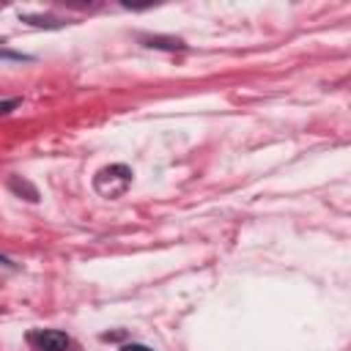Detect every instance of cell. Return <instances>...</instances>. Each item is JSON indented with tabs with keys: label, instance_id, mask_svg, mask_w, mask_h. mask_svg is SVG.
<instances>
[{
	"label": "cell",
	"instance_id": "obj_1",
	"mask_svg": "<svg viewBox=\"0 0 351 351\" xmlns=\"http://www.w3.org/2000/svg\"><path fill=\"white\" fill-rule=\"evenodd\" d=\"M129 184H132V170L126 165H110L93 176V189L104 197H121L129 189Z\"/></svg>",
	"mask_w": 351,
	"mask_h": 351
},
{
	"label": "cell",
	"instance_id": "obj_2",
	"mask_svg": "<svg viewBox=\"0 0 351 351\" xmlns=\"http://www.w3.org/2000/svg\"><path fill=\"white\" fill-rule=\"evenodd\" d=\"M27 343L36 351H69L71 348L69 335L60 332V329H30L27 332Z\"/></svg>",
	"mask_w": 351,
	"mask_h": 351
},
{
	"label": "cell",
	"instance_id": "obj_3",
	"mask_svg": "<svg viewBox=\"0 0 351 351\" xmlns=\"http://www.w3.org/2000/svg\"><path fill=\"white\" fill-rule=\"evenodd\" d=\"M148 47H156V49H181V47H184V41H181V38L154 36V38H148Z\"/></svg>",
	"mask_w": 351,
	"mask_h": 351
},
{
	"label": "cell",
	"instance_id": "obj_4",
	"mask_svg": "<svg viewBox=\"0 0 351 351\" xmlns=\"http://www.w3.org/2000/svg\"><path fill=\"white\" fill-rule=\"evenodd\" d=\"M121 351H154V348H148V346H143V343H129V346H123Z\"/></svg>",
	"mask_w": 351,
	"mask_h": 351
},
{
	"label": "cell",
	"instance_id": "obj_5",
	"mask_svg": "<svg viewBox=\"0 0 351 351\" xmlns=\"http://www.w3.org/2000/svg\"><path fill=\"white\" fill-rule=\"evenodd\" d=\"M0 263H8V261H5V258H3V255H0Z\"/></svg>",
	"mask_w": 351,
	"mask_h": 351
}]
</instances>
